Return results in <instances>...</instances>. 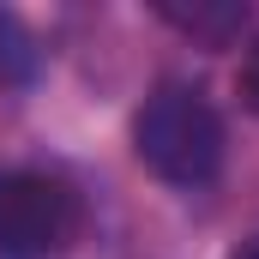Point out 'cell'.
Here are the masks:
<instances>
[{"instance_id": "6", "label": "cell", "mask_w": 259, "mask_h": 259, "mask_svg": "<svg viewBox=\"0 0 259 259\" xmlns=\"http://www.w3.org/2000/svg\"><path fill=\"white\" fill-rule=\"evenodd\" d=\"M229 259H259V235H247V241H241V247H235Z\"/></svg>"}, {"instance_id": "2", "label": "cell", "mask_w": 259, "mask_h": 259, "mask_svg": "<svg viewBox=\"0 0 259 259\" xmlns=\"http://www.w3.org/2000/svg\"><path fill=\"white\" fill-rule=\"evenodd\" d=\"M78 235V193L61 175L6 169L0 175V259H55Z\"/></svg>"}, {"instance_id": "1", "label": "cell", "mask_w": 259, "mask_h": 259, "mask_svg": "<svg viewBox=\"0 0 259 259\" xmlns=\"http://www.w3.org/2000/svg\"><path fill=\"white\" fill-rule=\"evenodd\" d=\"M139 163L169 187H205L223 169V115L193 84H157L133 115Z\"/></svg>"}, {"instance_id": "5", "label": "cell", "mask_w": 259, "mask_h": 259, "mask_svg": "<svg viewBox=\"0 0 259 259\" xmlns=\"http://www.w3.org/2000/svg\"><path fill=\"white\" fill-rule=\"evenodd\" d=\"M241 103L259 115V36H253V49H247V61H241Z\"/></svg>"}, {"instance_id": "3", "label": "cell", "mask_w": 259, "mask_h": 259, "mask_svg": "<svg viewBox=\"0 0 259 259\" xmlns=\"http://www.w3.org/2000/svg\"><path fill=\"white\" fill-rule=\"evenodd\" d=\"M157 18L175 24L181 36L205 42V49H223V42L241 36L247 6H241V0H157Z\"/></svg>"}, {"instance_id": "4", "label": "cell", "mask_w": 259, "mask_h": 259, "mask_svg": "<svg viewBox=\"0 0 259 259\" xmlns=\"http://www.w3.org/2000/svg\"><path fill=\"white\" fill-rule=\"evenodd\" d=\"M36 72H42V49L30 24L0 6V84H36Z\"/></svg>"}]
</instances>
